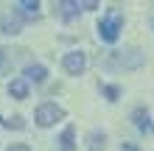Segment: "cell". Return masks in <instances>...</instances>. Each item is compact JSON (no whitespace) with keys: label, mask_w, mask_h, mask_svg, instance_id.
<instances>
[{"label":"cell","mask_w":154,"mask_h":151,"mask_svg":"<svg viewBox=\"0 0 154 151\" xmlns=\"http://www.w3.org/2000/svg\"><path fill=\"white\" fill-rule=\"evenodd\" d=\"M121 28H123V14L118 11V8H109V11L101 17V23H98V37L104 42H115L121 37Z\"/></svg>","instance_id":"obj_1"},{"label":"cell","mask_w":154,"mask_h":151,"mask_svg":"<svg viewBox=\"0 0 154 151\" xmlns=\"http://www.w3.org/2000/svg\"><path fill=\"white\" fill-rule=\"evenodd\" d=\"M65 118V109L62 106H56V104H42L39 109H37V123L42 129H48V126H53L56 120H62Z\"/></svg>","instance_id":"obj_2"},{"label":"cell","mask_w":154,"mask_h":151,"mask_svg":"<svg viewBox=\"0 0 154 151\" xmlns=\"http://www.w3.org/2000/svg\"><path fill=\"white\" fill-rule=\"evenodd\" d=\"M62 67H65L70 76H81V73H84V67H87V59H84V53L73 50V53H67V56L62 59Z\"/></svg>","instance_id":"obj_3"},{"label":"cell","mask_w":154,"mask_h":151,"mask_svg":"<svg viewBox=\"0 0 154 151\" xmlns=\"http://www.w3.org/2000/svg\"><path fill=\"white\" fill-rule=\"evenodd\" d=\"M79 0H62L59 3V14H62V20L65 23H73L76 17H79Z\"/></svg>","instance_id":"obj_4"},{"label":"cell","mask_w":154,"mask_h":151,"mask_svg":"<svg viewBox=\"0 0 154 151\" xmlns=\"http://www.w3.org/2000/svg\"><path fill=\"white\" fill-rule=\"evenodd\" d=\"M132 123H134V129H140V131H151V120H149V109H143V106H137V109L132 112Z\"/></svg>","instance_id":"obj_5"},{"label":"cell","mask_w":154,"mask_h":151,"mask_svg":"<svg viewBox=\"0 0 154 151\" xmlns=\"http://www.w3.org/2000/svg\"><path fill=\"white\" fill-rule=\"evenodd\" d=\"M59 151H76V129L73 126H65L59 137Z\"/></svg>","instance_id":"obj_6"},{"label":"cell","mask_w":154,"mask_h":151,"mask_svg":"<svg viewBox=\"0 0 154 151\" xmlns=\"http://www.w3.org/2000/svg\"><path fill=\"white\" fill-rule=\"evenodd\" d=\"M8 92H11L17 101L28 98V81H25V78H14V81L8 84Z\"/></svg>","instance_id":"obj_7"},{"label":"cell","mask_w":154,"mask_h":151,"mask_svg":"<svg viewBox=\"0 0 154 151\" xmlns=\"http://www.w3.org/2000/svg\"><path fill=\"white\" fill-rule=\"evenodd\" d=\"M45 76H48V70H45L42 65H31V67H25V78L34 84H42L45 81Z\"/></svg>","instance_id":"obj_8"},{"label":"cell","mask_w":154,"mask_h":151,"mask_svg":"<svg viewBox=\"0 0 154 151\" xmlns=\"http://www.w3.org/2000/svg\"><path fill=\"white\" fill-rule=\"evenodd\" d=\"M104 131H90V137H87V146L90 151H104Z\"/></svg>","instance_id":"obj_9"},{"label":"cell","mask_w":154,"mask_h":151,"mask_svg":"<svg viewBox=\"0 0 154 151\" xmlns=\"http://www.w3.org/2000/svg\"><path fill=\"white\" fill-rule=\"evenodd\" d=\"M0 28H3V34H20V23L17 20H3Z\"/></svg>","instance_id":"obj_10"},{"label":"cell","mask_w":154,"mask_h":151,"mask_svg":"<svg viewBox=\"0 0 154 151\" xmlns=\"http://www.w3.org/2000/svg\"><path fill=\"white\" fill-rule=\"evenodd\" d=\"M104 95L109 101H118V95H121V90H118V87H104Z\"/></svg>","instance_id":"obj_11"},{"label":"cell","mask_w":154,"mask_h":151,"mask_svg":"<svg viewBox=\"0 0 154 151\" xmlns=\"http://www.w3.org/2000/svg\"><path fill=\"white\" fill-rule=\"evenodd\" d=\"M23 8H28V11H34V8H39V0H17Z\"/></svg>","instance_id":"obj_12"},{"label":"cell","mask_w":154,"mask_h":151,"mask_svg":"<svg viewBox=\"0 0 154 151\" xmlns=\"http://www.w3.org/2000/svg\"><path fill=\"white\" fill-rule=\"evenodd\" d=\"M6 126H8V129H23L25 123H23V118H20V115H17V118H11V120H6Z\"/></svg>","instance_id":"obj_13"},{"label":"cell","mask_w":154,"mask_h":151,"mask_svg":"<svg viewBox=\"0 0 154 151\" xmlns=\"http://www.w3.org/2000/svg\"><path fill=\"white\" fill-rule=\"evenodd\" d=\"M81 8H87V11H93V8H98V0H79Z\"/></svg>","instance_id":"obj_14"},{"label":"cell","mask_w":154,"mask_h":151,"mask_svg":"<svg viewBox=\"0 0 154 151\" xmlns=\"http://www.w3.org/2000/svg\"><path fill=\"white\" fill-rule=\"evenodd\" d=\"M8 151H31V148L23 146V143H17V146H8Z\"/></svg>","instance_id":"obj_15"},{"label":"cell","mask_w":154,"mask_h":151,"mask_svg":"<svg viewBox=\"0 0 154 151\" xmlns=\"http://www.w3.org/2000/svg\"><path fill=\"white\" fill-rule=\"evenodd\" d=\"M121 151H140V148L134 146V143H123V146H121Z\"/></svg>","instance_id":"obj_16"},{"label":"cell","mask_w":154,"mask_h":151,"mask_svg":"<svg viewBox=\"0 0 154 151\" xmlns=\"http://www.w3.org/2000/svg\"><path fill=\"white\" fill-rule=\"evenodd\" d=\"M0 65H3V50H0Z\"/></svg>","instance_id":"obj_17"}]
</instances>
